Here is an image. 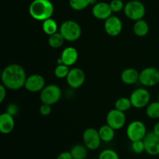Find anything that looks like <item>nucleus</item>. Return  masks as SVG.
I'll return each instance as SVG.
<instances>
[{
    "label": "nucleus",
    "instance_id": "obj_20",
    "mask_svg": "<svg viewBox=\"0 0 159 159\" xmlns=\"http://www.w3.org/2000/svg\"><path fill=\"white\" fill-rule=\"evenodd\" d=\"M99 134L102 141L106 143H109L113 140L115 137V130L112 128L108 124L102 125L99 129Z\"/></svg>",
    "mask_w": 159,
    "mask_h": 159
},
{
    "label": "nucleus",
    "instance_id": "obj_34",
    "mask_svg": "<svg viewBox=\"0 0 159 159\" xmlns=\"http://www.w3.org/2000/svg\"><path fill=\"white\" fill-rule=\"evenodd\" d=\"M6 96V87L4 85L1 84L0 85V102H2L4 101Z\"/></svg>",
    "mask_w": 159,
    "mask_h": 159
},
{
    "label": "nucleus",
    "instance_id": "obj_14",
    "mask_svg": "<svg viewBox=\"0 0 159 159\" xmlns=\"http://www.w3.org/2000/svg\"><path fill=\"white\" fill-rule=\"evenodd\" d=\"M104 30L109 36L116 37L123 30V23L120 19L116 16H111L105 20Z\"/></svg>",
    "mask_w": 159,
    "mask_h": 159
},
{
    "label": "nucleus",
    "instance_id": "obj_32",
    "mask_svg": "<svg viewBox=\"0 0 159 159\" xmlns=\"http://www.w3.org/2000/svg\"><path fill=\"white\" fill-rule=\"evenodd\" d=\"M6 112L14 116L15 115H16L18 113L19 108L17 107V105H16L15 103H10L6 107Z\"/></svg>",
    "mask_w": 159,
    "mask_h": 159
},
{
    "label": "nucleus",
    "instance_id": "obj_17",
    "mask_svg": "<svg viewBox=\"0 0 159 159\" xmlns=\"http://www.w3.org/2000/svg\"><path fill=\"white\" fill-rule=\"evenodd\" d=\"M60 58L61 59L62 64L70 67L76 63L79 58V53L73 47H67L62 51Z\"/></svg>",
    "mask_w": 159,
    "mask_h": 159
},
{
    "label": "nucleus",
    "instance_id": "obj_22",
    "mask_svg": "<svg viewBox=\"0 0 159 159\" xmlns=\"http://www.w3.org/2000/svg\"><path fill=\"white\" fill-rule=\"evenodd\" d=\"M42 30L48 36L55 34L58 30L57 22L53 20L52 18H49L44 20V21H43V24H42Z\"/></svg>",
    "mask_w": 159,
    "mask_h": 159
},
{
    "label": "nucleus",
    "instance_id": "obj_18",
    "mask_svg": "<svg viewBox=\"0 0 159 159\" xmlns=\"http://www.w3.org/2000/svg\"><path fill=\"white\" fill-rule=\"evenodd\" d=\"M140 72L133 68H128L122 71L120 75L121 81L126 85H133L139 82Z\"/></svg>",
    "mask_w": 159,
    "mask_h": 159
},
{
    "label": "nucleus",
    "instance_id": "obj_16",
    "mask_svg": "<svg viewBox=\"0 0 159 159\" xmlns=\"http://www.w3.org/2000/svg\"><path fill=\"white\" fill-rule=\"evenodd\" d=\"M15 127V120L13 116L7 112L0 115V132L3 134H9L13 130Z\"/></svg>",
    "mask_w": 159,
    "mask_h": 159
},
{
    "label": "nucleus",
    "instance_id": "obj_7",
    "mask_svg": "<svg viewBox=\"0 0 159 159\" xmlns=\"http://www.w3.org/2000/svg\"><path fill=\"white\" fill-rule=\"evenodd\" d=\"M82 141L84 145L90 151L97 150L102 142L99 130L93 127H89L84 130Z\"/></svg>",
    "mask_w": 159,
    "mask_h": 159
},
{
    "label": "nucleus",
    "instance_id": "obj_8",
    "mask_svg": "<svg viewBox=\"0 0 159 159\" xmlns=\"http://www.w3.org/2000/svg\"><path fill=\"white\" fill-rule=\"evenodd\" d=\"M139 82L145 87H153L159 83V70L148 67L140 72Z\"/></svg>",
    "mask_w": 159,
    "mask_h": 159
},
{
    "label": "nucleus",
    "instance_id": "obj_2",
    "mask_svg": "<svg viewBox=\"0 0 159 159\" xmlns=\"http://www.w3.org/2000/svg\"><path fill=\"white\" fill-rule=\"evenodd\" d=\"M54 8L50 0H33L29 6V13L37 21H44L51 18Z\"/></svg>",
    "mask_w": 159,
    "mask_h": 159
},
{
    "label": "nucleus",
    "instance_id": "obj_28",
    "mask_svg": "<svg viewBox=\"0 0 159 159\" xmlns=\"http://www.w3.org/2000/svg\"><path fill=\"white\" fill-rule=\"evenodd\" d=\"M98 159H120L119 155L113 149H105L99 153Z\"/></svg>",
    "mask_w": 159,
    "mask_h": 159
},
{
    "label": "nucleus",
    "instance_id": "obj_6",
    "mask_svg": "<svg viewBox=\"0 0 159 159\" xmlns=\"http://www.w3.org/2000/svg\"><path fill=\"white\" fill-rule=\"evenodd\" d=\"M127 137L131 142L143 140L147 134L146 126L142 121H132L127 128Z\"/></svg>",
    "mask_w": 159,
    "mask_h": 159
},
{
    "label": "nucleus",
    "instance_id": "obj_10",
    "mask_svg": "<svg viewBox=\"0 0 159 159\" xmlns=\"http://www.w3.org/2000/svg\"><path fill=\"white\" fill-rule=\"evenodd\" d=\"M107 124L118 130L122 129L126 124V115L124 112L120 111L116 109H113L108 112L106 117Z\"/></svg>",
    "mask_w": 159,
    "mask_h": 159
},
{
    "label": "nucleus",
    "instance_id": "obj_12",
    "mask_svg": "<svg viewBox=\"0 0 159 159\" xmlns=\"http://www.w3.org/2000/svg\"><path fill=\"white\" fill-rule=\"evenodd\" d=\"M44 87V78L39 74H34L28 76L24 85V88L30 93H40Z\"/></svg>",
    "mask_w": 159,
    "mask_h": 159
},
{
    "label": "nucleus",
    "instance_id": "obj_5",
    "mask_svg": "<svg viewBox=\"0 0 159 159\" xmlns=\"http://www.w3.org/2000/svg\"><path fill=\"white\" fill-rule=\"evenodd\" d=\"M124 14L129 20L137 21L143 19L146 12L145 6L138 0H131L124 6Z\"/></svg>",
    "mask_w": 159,
    "mask_h": 159
},
{
    "label": "nucleus",
    "instance_id": "obj_36",
    "mask_svg": "<svg viewBox=\"0 0 159 159\" xmlns=\"http://www.w3.org/2000/svg\"><path fill=\"white\" fill-rule=\"evenodd\" d=\"M90 5H95L98 2V0H89Z\"/></svg>",
    "mask_w": 159,
    "mask_h": 159
},
{
    "label": "nucleus",
    "instance_id": "obj_29",
    "mask_svg": "<svg viewBox=\"0 0 159 159\" xmlns=\"http://www.w3.org/2000/svg\"><path fill=\"white\" fill-rule=\"evenodd\" d=\"M131 150L133 151L134 153L138 154V155L145 152L144 141L143 140H139V141L131 142Z\"/></svg>",
    "mask_w": 159,
    "mask_h": 159
},
{
    "label": "nucleus",
    "instance_id": "obj_19",
    "mask_svg": "<svg viewBox=\"0 0 159 159\" xmlns=\"http://www.w3.org/2000/svg\"><path fill=\"white\" fill-rule=\"evenodd\" d=\"M133 31L136 36L139 37H145L149 32V25L143 19L135 21L133 26Z\"/></svg>",
    "mask_w": 159,
    "mask_h": 159
},
{
    "label": "nucleus",
    "instance_id": "obj_1",
    "mask_svg": "<svg viewBox=\"0 0 159 159\" xmlns=\"http://www.w3.org/2000/svg\"><path fill=\"white\" fill-rule=\"evenodd\" d=\"M26 78L25 69L17 64L7 65L1 73L2 84L11 90H18L24 87Z\"/></svg>",
    "mask_w": 159,
    "mask_h": 159
},
{
    "label": "nucleus",
    "instance_id": "obj_11",
    "mask_svg": "<svg viewBox=\"0 0 159 159\" xmlns=\"http://www.w3.org/2000/svg\"><path fill=\"white\" fill-rule=\"evenodd\" d=\"M85 80V75L83 70L79 68H74L70 69L66 81L68 85L71 89H79L84 84Z\"/></svg>",
    "mask_w": 159,
    "mask_h": 159
},
{
    "label": "nucleus",
    "instance_id": "obj_37",
    "mask_svg": "<svg viewBox=\"0 0 159 159\" xmlns=\"http://www.w3.org/2000/svg\"><path fill=\"white\" fill-rule=\"evenodd\" d=\"M158 101L159 102V95H158Z\"/></svg>",
    "mask_w": 159,
    "mask_h": 159
},
{
    "label": "nucleus",
    "instance_id": "obj_21",
    "mask_svg": "<svg viewBox=\"0 0 159 159\" xmlns=\"http://www.w3.org/2000/svg\"><path fill=\"white\" fill-rule=\"evenodd\" d=\"M89 149L84 144H75L70 150L73 159H85L88 156Z\"/></svg>",
    "mask_w": 159,
    "mask_h": 159
},
{
    "label": "nucleus",
    "instance_id": "obj_4",
    "mask_svg": "<svg viewBox=\"0 0 159 159\" xmlns=\"http://www.w3.org/2000/svg\"><path fill=\"white\" fill-rule=\"evenodd\" d=\"M62 91L60 87L54 84L45 85L40 93V99L42 103L54 105L61 99Z\"/></svg>",
    "mask_w": 159,
    "mask_h": 159
},
{
    "label": "nucleus",
    "instance_id": "obj_25",
    "mask_svg": "<svg viewBox=\"0 0 159 159\" xmlns=\"http://www.w3.org/2000/svg\"><path fill=\"white\" fill-rule=\"evenodd\" d=\"M131 107L132 104L130 98L120 97L115 102V109L120 110V111L124 112V113L128 111Z\"/></svg>",
    "mask_w": 159,
    "mask_h": 159
},
{
    "label": "nucleus",
    "instance_id": "obj_23",
    "mask_svg": "<svg viewBox=\"0 0 159 159\" xmlns=\"http://www.w3.org/2000/svg\"><path fill=\"white\" fill-rule=\"evenodd\" d=\"M65 38L61 34L60 32H57L48 37V44L54 49L60 48L65 43Z\"/></svg>",
    "mask_w": 159,
    "mask_h": 159
},
{
    "label": "nucleus",
    "instance_id": "obj_30",
    "mask_svg": "<svg viewBox=\"0 0 159 159\" xmlns=\"http://www.w3.org/2000/svg\"><path fill=\"white\" fill-rule=\"evenodd\" d=\"M110 6L113 12H119L124 10L125 5L122 0H112L110 2Z\"/></svg>",
    "mask_w": 159,
    "mask_h": 159
},
{
    "label": "nucleus",
    "instance_id": "obj_13",
    "mask_svg": "<svg viewBox=\"0 0 159 159\" xmlns=\"http://www.w3.org/2000/svg\"><path fill=\"white\" fill-rule=\"evenodd\" d=\"M145 148V152L151 156L159 155V136L153 131L147 133L143 139Z\"/></svg>",
    "mask_w": 159,
    "mask_h": 159
},
{
    "label": "nucleus",
    "instance_id": "obj_31",
    "mask_svg": "<svg viewBox=\"0 0 159 159\" xmlns=\"http://www.w3.org/2000/svg\"><path fill=\"white\" fill-rule=\"evenodd\" d=\"M39 111L42 116H48L51 113V106L48 105V104L42 103V105L40 107V109H39Z\"/></svg>",
    "mask_w": 159,
    "mask_h": 159
},
{
    "label": "nucleus",
    "instance_id": "obj_33",
    "mask_svg": "<svg viewBox=\"0 0 159 159\" xmlns=\"http://www.w3.org/2000/svg\"><path fill=\"white\" fill-rule=\"evenodd\" d=\"M56 159H73L70 152H63L57 155Z\"/></svg>",
    "mask_w": 159,
    "mask_h": 159
},
{
    "label": "nucleus",
    "instance_id": "obj_35",
    "mask_svg": "<svg viewBox=\"0 0 159 159\" xmlns=\"http://www.w3.org/2000/svg\"><path fill=\"white\" fill-rule=\"evenodd\" d=\"M152 131H153L155 134H157L158 136H159V121L155 124V126H154V127H153V130H152Z\"/></svg>",
    "mask_w": 159,
    "mask_h": 159
},
{
    "label": "nucleus",
    "instance_id": "obj_3",
    "mask_svg": "<svg viewBox=\"0 0 159 159\" xmlns=\"http://www.w3.org/2000/svg\"><path fill=\"white\" fill-rule=\"evenodd\" d=\"M61 33L65 40L69 42L76 41L82 36L81 26L74 20H66L63 22L59 28Z\"/></svg>",
    "mask_w": 159,
    "mask_h": 159
},
{
    "label": "nucleus",
    "instance_id": "obj_24",
    "mask_svg": "<svg viewBox=\"0 0 159 159\" xmlns=\"http://www.w3.org/2000/svg\"><path fill=\"white\" fill-rule=\"evenodd\" d=\"M146 115L148 118L153 120L159 119V102L149 103L146 108Z\"/></svg>",
    "mask_w": 159,
    "mask_h": 159
},
{
    "label": "nucleus",
    "instance_id": "obj_9",
    "mask_svg": "<svg viewBox=\"0 0 159 159\" xmlns=\"http://www.w3.org/2000/svg\"><path fill=\"white\" fill-rule=\"evenodd\" d=\"M132 107L137 109H141L147 107L150 102V93L144 88H138L134 90L130 96Z\"/></svg>",
    "mask_w": 159,
    "mask_h": 159
},
{
    "label": "nucleus",
    "instance_id": "obj_15",
    "mask_svg": "<svg viewBox=\"0 0 159 159\" xmlns=\"http://www.w3.org/2000/svg\"><path fill=\"white\" fill-rule=\"evenodd\" d=\"M92 12L93 16L97 20H106L111 16L113 11L110 8V3L105 2H98L97 3L93 5Z\"/></svg>",
    "mask_w": 159,
    "mask_h": 159
},
{
    "label": "nucleus",
    "instance_id": "obj_27",
    "mask_svg": "<svg viewBox=\"0 0 159 159\" xmlns=\"http://www.w3.org/2000/svg\"><path fill=\"white\" fill-rule=\"evenodd\" d=\"M69 71L70 69L68 68V66L64 65V64H61V65H57L56 66L54 73V75L57 79H66Z\"/></svg>",
    "mask_w": 159,
    "mask_h": 159
},
{
    "label": "nucleus",
    "instance_id": "obj_26",
    "mask_svg": "<svg viewBox=\"0 0 159 159\" xmlns=\"http://www.w3.org/2000/svg\"><path fill=\"white\" fill-rule=\"evenodd\" d=\"M90 5L89 0H69V6L75 11H82Z\"/></svg>",
    "mask_w": 159,
    "mask_h": 159
}]
</instances>
